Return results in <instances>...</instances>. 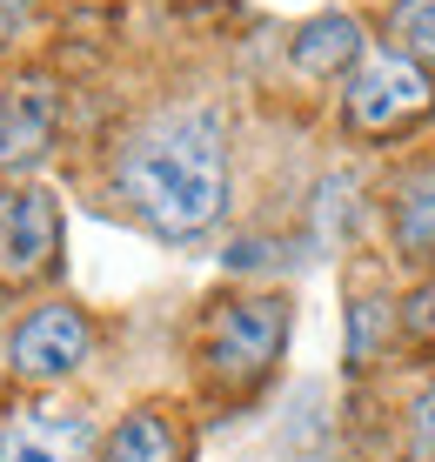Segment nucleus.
Segmentation results:
<instances>
[{"label":"nucleus","instance_id":"f257e3e1","mask_svg":"<svg viewBox=\"0 0 435 462\" xmlns=\"http://www.w3.org/2000/svg\"><path fill=\"white\" fill-rule=\"evenodd\" d=\"M115 188L127 208L154 235H168V242L215 228L221 208H228V134H221V115L188 107V115L148 121L121 148Z\"/></svg>","mask_w":435,"mask_h":462},{"label":"nucleus","instance_id":"ddd939ff","mask_svg":"<svg viewBox=\"0 0 435 462\" xmlns=\"http://www.w3.org/2000/svg\"><path fill=\"white\" fill-rule=\"evenodd\" d=\"M21 14H27V0H0V34H7V27L21 21Z\"/></svg>","mask_w":435,"mask_h":462},{"label":"nucleus","instance_id":"9d476101","mask_svg":"<svg viewBox=\"0 0 435 462\" xmlns=\"http://www.w3.org/2000/svg\"><path fill=\"white\" fill-rule=\"evenodd\" d=\"M101 462H181V429L161 416V409H134L101 442Z\"/></svg>","mask_w":435,"mask_h":462},{"label":"nucleus","instance_id":"9b49d317","mask_svg":"<svg viewBox=\"0 0 435 462\" xmlns=\"http://www.w3.org/2000/svg\"><path fill=\"white\" fill-rule=\"evenodd\" d=\"M395 41L409 60H435V0H402L395 7Z\"/></svg>","mask_w":435,"mask_h":462},{"label":"nucleus","instance_id":"6e6552de","mask_svg":"<svg viewBox=\"0 0 435 462\" xmlns=\"http://www.w3.org/2000/svg\"><path fill=\"white\" fill-rule=\"evenodd\" d=\"M395 248L409 262H435V162L395 181Z\"/></svg>","mask_w":435,"mask_h":462},{"label":"nucleus","instance_id":"0eeeda50","mask_svg":"<svg viewBox=\"0 0 435 462\" xmlns=\"http://www.w3.org/2000/svg\"><path fill=\"white\" fill-rule=\"evenodd\" d=\"M54 115H60L54 88H41V81L14 88L0 101V168H34L54 148Z\"/></svg>","mask_w":435,"mask_h":462},{"label":"nucleus","instance_id":"7ed1b4c3","mask_svg":"<svg viewBox=\"0 0 435 462\" xmlns=\"http://www.w3.org/2000/svg\"><path fill=\"white\" fill-rule=\"evenodd\" d=\"M429 107H435V81H429L422 60H409V54H375L348 81V121L362 134H395V127L422 121Z\"/></svg>","mask_w":435,"mask_h":462},{"label":"nucleus","instance_id":"423d86ee","mask_svg":"<svg viewBox=\"0 0 435 462\" xmlns=\"http://www.w3.org/2000/svg\"><path fill=\"white\" fill-rule=\"evenodd\" d=\"M94 456V422L80 409H14L0 422V462H88Z\"/></svg>","mask_w":435,"mask_h":462},{"label":"nucleus","instance_id":"1a4fd4ad","mask_svg":"<svg viewBox=\"0 0 435 462\" xmlns=\"http://www.w3.org/2000/svg\"><path fill=\"white\" fill-rule=\"evenodd\" d=\"M356 54H362L356 14H315V21L295 34V68L301 74H342Z\"/></svg>","mask_w":435,"mask_h":462},{"label":"nucleus","instance_id":"f8f14e48","mask_svg":"<svg viewBox=\"0 0 435 462\" xmlns=\"http://www.w3.org/2000/svg\"><path fill=\"white\" fill-rule=\"evenodd\" d=\"M415 449L435 462V382H429L422 395H415Z\"/></svg>","mask_w":435,"mask_h":462},{"label":"nucleus","instance_id":"f03ea898","mask_svg":"<svg viewBox=\"0 0 435 462\" xmlns=\"http://www.w3.org/2000/svg\"><path fill=\"white\" fill-rule=\"evenodd\" d=\"M282 342H288V301L282 295L221 301L201 328V362L221 389H255L282 362Z\"/></svg>","mask_w":435,"mask_h":462},{"label":"nucleus","instance_id":"20e7f679","mask_svg":"<svg viewBox=\"0 0 435 462\" xmlns=\"http://www.w3.org/2000/svg\"><path fill=\"white\" fill-rule=\"evenodd\" d=\"M88 348H94L88 315L68 309V301H47V309H34L14 328L7 362H14V375H27V382H60V375H74L80 362H88Z\"/></svg>","mask_w":435,"mask_h":462},{"label":"nucleus","instance_id":"39448f33","mask_svg":"<svg viewBox=\"0 0 435 462\" xmlns=\"http://www.w3.org/2000/svg\"><path fill=\"white\" fill-rule=\"evenodd\" d=\"M60 262V208L47 188H7L0 195V268L21 282L54 275Z\"/></svg>","mask_w":435,"mask_h":462}]
</instances>
